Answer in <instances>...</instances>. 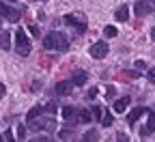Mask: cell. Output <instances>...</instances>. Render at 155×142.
<instances>
[{
	"label": "cell",
	"mask_w": 155,
	"mask_h": 142,
	"mask_svg": "<svg viewBox=\"0 0 155 142\" xmlns=\"http://www.w3.org/2000/svg\"><path fill=\"white\" fill-rule=\"evenodd\" d=\"M7 11H9V7L5 2H0V15H7Z\"/></svg>",
	"instance_id": "24"
},
{
	"label": "cell",
	"mask_w": 155,
	"mask_h": 142,
	"mask_svg": "<svg viewBox=\"0 0 155 142\" xmlns=\"http://www.w3.org/2000/svg\"><path fill=\"white\" fill-rule=\"evenodd\" d=\"M151 7H153V11H155V0H151Z\"/></svg>",
	"instance_id": "31"
},
{
	"label": "cell",
	"mask_w": 155,
	"mask_h": 142,
	"mask_svg": "<svg viewBox=\"0 0 155 142\" xmlns=\"http://www.w3.org/2000/svg\"><path fill=\"white\" fill-rule=\"evenodd\" d=\"M147 78H149V82H151V84H155V69H149Z\"/></svg>",
	"instance_id": "22"
},
{
	"label": "cell",
	"mask_w": 155,
	"mask_h": 142,
	"mask_svg": "<svg viewBox=\"0 0 155 142\" xmlns=\"http://www.w3.org/2000/svg\"><path fill=\"white\" fill-rule=\"evenodd\" d=\"M91 118H93V114H88V110H78L75 121H80V123H88Z\"/></svg>",
	"instance_id": "14"
},
{
	"label": "cell",
	"mask_w": 155,
	"mask_h": 142,
	"mask_svg": "<svg viewBox=\"0 0 155 142\" xmlns=\"http://www.w3.org/2000/svg\"><path fill=\"white\" fill-rule=\"evenodd\" d=\"M114 17L119 19V22H127V19H129V9H127V7H121V9H116Z\"/></svg>",
	"instance_id": "11"
},
{
	"label": "cell",
	"mask_w": 155,
	"mask_h": 142,
	"mask_svg": "<svg viewBox=\"0 0 155 142\" xmlns=\"http://www.w3.org/2000/svg\"><path fill=\"white\" fill-rule=\"evenodd\" d=\"M101 114H104L101 108H93V118H99V121H101Z\"/></svg>",
	"instance_id": "21"
},
{
	"label": "cell",
	"mask_w": 155,
	"mask_h": 142,
	"mask_svg": "<svg viewBox=\"0 0 155 142\" xmlns=\"http://www.w3.org/2000/svg\"><path fill=\"white\" fill-rule=\"evenodd\" d=\"M147 112H149L147 108H134V110L129 112V116H127V123H129V125H134L136 121H138L142 114H147Z\"/></svg>",
	"instance_id": "5"
},
{
	"label": "cell",
	"mask_w": 155,
	"mask_h": 142,
	"mask_svg": "<svg viewBox=\"0 0 155 142\" xmlns=\"http://www.w3.org/2000/svg\"><path fill=\"white\" fill-rule=\"evenodd\" d=\"M147 127L153 131L155 129V112H149V123H147Z\"/></svg>",
	"instance_id": "18"
},
{
	"label": "cell",
	"mask_w": 155,
	"mask_h": 142,
	"mask_svg": "<svg viewBox=\"0 0 155 142\" xmlns=\"http://www.w3.org/2000/svg\"><path fill=\"white\" fill-rule=\"evenodd\" d=\"M129 97H121V99H116L114 101V112H125L127 110V106H129Z\"/></svg>",
	"instance_id": "7"
},
{
	"label": "cell",
	"mask_w": 155,
	"mask_h": 142,
	"mask_svg": "<svg viewBox=\"0 0 155 142\" xmlns=\"http://www.w3.org/2000/svg\"><path fill=\"white\" fill-rule=\"evenodd\" d=\"M30 32H32L35 37H39V28H37V26H30Z\"/></svg>",
	"instance_id": "29"
},
{
	"label": "cell",
	"mask_w": 155,
	"mask_h": 142,
	"mask_svg": "<svg viewBox=\"0 0 155 142\" xmlns=\"http://www.w3.org/2000/svg\"><path fill=\"white\" fill-rule=\"evenodd\" d=\"M75 116H78V110L75 108H71V106H65L63 108V118L65 121H75Z\"/></svg>",
	"instance_id": "10"
},
{
	"label": "cell",
	"mask_w": 155,
	"mask_h": 142,
	"mask_svg": "<svg viewBox=\"0 0 155 142\" xmlns=\"http://www.w3.org/2000/svg\"><path fill=\"white\" fill-rule=\"evenodd\" d=\"M41 114H43V108H41V106H35V108L28 112V116H26V118H28V123H30V121H35L37 116H41Z\"/></svg>",
	"instance_id": "15"
},
{
	"label": "cell",
	"mask_w": 155,
	"mask_h": 142,
	"mask_svg": "<svg viewBox=\"0 0 155 142\" xmlns=\"http://www.w3.org/2000/svg\"><path fill=\"white\" fill-rule=\"evenodd\" d=\"M71 86H73V82H67V80H65V82H58L56 84V93L58 95H69L71 93Z\"/></svg>",
	"instance_id": "8"
},
{
	"label": "cell",
	"mask_w": 155,
	"mask_h": 142,
	"mask_svg": "<svg viewBox=\"0 0 155 142\" xmlns=\"http://www.w3.org/2000/svg\"><path fill=\"white\" fill-rule=\"evenodd\" d=\"M134 11H136V15H138V17H142V15L151 13L153 7H151V2H147V0H138V2H136V7H134Z\"/></svg>",
	"instance_id": "4"
},
{
	"label": "cell",
	"mask_w": 155,
	"mask_h": 142,
	"mask_svg": "<svg viewBox=\"0 0 155 142\" xmlns=\"http://www.w3.org/2000/svg\"><path fill=\"white\" fill-rule=\"evenodd\" d=\"M106 93H108L106 97H108V99H112V97H114V86H108V91H106Z\"/></svg>",
	"instance_id": "26"
},
{
	"label": "cell",
	"mask_w": 155,
	"mask_h": 142,
	"mask_svg": "<svg viewBox=\"0 0 155 142\" xmlns=\"http://www.w3.org/2000/svg\"><path fill=\"white\" fill-rule=\"evenodd\" d=\"M136 69H147V65L142 63V60H138V63H136Z\"/></svg>",
	"instance_id": "28"
},
{
	"label": "cell",
	"mask_w": 155,
	"mask_h": 142,
	"mask_svg": "<svg viewBox=\"0 0 155 142\" xmlns=\"http://www.w3.org/2000/svg\"><path fill=\"white\" fill-rule=\"evenodd\" d=\"M106 54H108V43H104V41L93 43V48H91V56L93 58H104Z\"/></svg>",
	"instance_id": "3"
},
{
	"label": "cell",
	"mask_w": 155,
	"mask_h": 142,
	"mask_svg": "<svg viewBox=\"0 0 155 142\" xmlns=\"http://www.w3.org/2000/svg\"><path fill=\"white\" fill-rule=\"evenodd\" d=\"M86 78H88V75H86V71H75V73H73V80H71V82H73L75 86H82V84L86 82Z\"/></svg>",
	"instance_id": "9"
},
{
	"label": "cell",
	"mask_w": 155,
	"mask_h": 142,
	"mask_svg": "<svg viewBox=\"0 0 155 142\" xmlns=\"http://www.w3.org/2000/svg\"><path fill=\"white\" fill-rule=\"evenodd\" d=\"M9 48H11V35L0 32V50H9Z\"/></svg>",
	"instance_id": "12"
},
{
	"label": "cell",
	"mask_w": 155,
	"mask_h": 142,
	"mask_svg": "<svg viewBox=\"0 0 155 142\" xmlns=\"http://www.w3.org/2000/svg\"><path fill=\"white\" fill-rule=\"evenodd\" d=\"M15 52L19 56H28L30 54V41H28V37H26V32L22 28H17V32H15Z\"/></svg>",
	"instance_id": "2"
},
{
	"label": "cell",
	"mask_w": 155,
	"mask_h": 142,
	"mask_svg": "<svg viewBox=\"0 0 155 142\" xmlns=\"http://www.w3.org/2000/svg\"><path fill=\"white\" fill-rule=\"evenodd\" d=\"M86 97H88V99H95V97H97V88H91V91H88V95H86Z\"/></svg>",
	"instance_id": "25"
},
{
	"label": "cell",
	"mask_w": 155,
	"mask_h": 142,
	"mask_svg": "<svg viewBox=\"0 0 155 142\" xmlns=\"http://www.w3.org/2000/svg\"><path fill=\"white\" fill-rule=\"evenodd\" d=\"M69 136H71L69 129H63V131H61V138H69Z\"/></svg>",
	"instance_id": "27"
},
{
	"label": "cell",
	"mask_w": 155,
	"mask_h": 142,
	"mask_svg": "<svg viewBox=\"0 0 155 142\" xmlns=\"http://www.w3.org/2000/svg\"><path fill=\"white\" fill-rule=\"evenodd\" d=\"M84 140H99V134H97V131H86Z\"/></svg>",
	"instance_id": "19"
},
{
	"label": "cell",
	"mask_w": 155,
	"mask_h": 142,
	"mask_svg": "<svg viewBox=\"0 0 155 142\" xmlns=\"http://www.w3.org/2000/svg\"><path fill=\"white\" fill-rule=\"evenodd\" d=\"M11 2H15V0H11Z\"/></svg>",
	"instance_id": "33"
},
{
	"label": "cell",
	"mask_w": 155,
	"mask_h": 142,
	"mask_svg": "<svg viewBox=\"0 0 155 142\" xmlns=\"http://www.w3.org/2000/svg\"><path fill=\"white\" fill-rule=\"evenodd\" d=\"M7 19H9V22H19V17H22V13H19L17 9H11L9 7V11H7V15H5Z\"/></svg>",
	"instance_id": "13"
},
{
	"label": "cell",
	"mask_w": 155,
	"mask_h": 142,
	"mask_svg": "<svg viewBox=\"0 0 155 142\" xmlns=\"http://www.w3.org/2000/svg\"><path fill=\"white\" fill-rule=\"evenodd\" d=\"M2 140L11 142V140H13V134H11V131H5V134H2Z\"/></svg>",
	"instance_id": "23"
},
{
	"label": "cell",
	"mask_w": 155,
	"mask_h": 142,
	"mask_svg": "<svg viewBox=\"0 0 155 142\" xmlns=\"http://www.w3.org/2000/svg\"><path fill=\"white\" fill-rule=\"evenodd\" d=\"M43 48L45 50H58V52H65L69 48V41L63 32H50L45 39H43Z\"/></svg>",
	"instance_id": "1"
},
{
	"label": "cell",
	"mask_w": 155,
	"mask_h": 142,
	"mask_svg": "<svg viewBox=\"0 0 155 142\" xmlns=\"http://www.w3.org/2000/svg\"><path fill=\"white\" fill-rule=\"evenodd\" d=\"M5 91H7V88H5V84L0 82V95H5Z\"/></svg>",
	"instance_id": "30"
},
{
	"label": "cell",
	"mask_w": 155,
	"mask_h": 142,
	"mask_svg": "<svg viewBox=\"0 0 155 142\" xmlns=\"http://www.w3.org/2000/svg\"><path fill=\"white\" fill-rule=\"evenodd\" d=\"M112 123H114V118H112V114H110V112L101 114V125H104V127H110Z\"/></svg>",
	"instance_id": "16"
},
{
	"label": "cell",
	"mask_w": 155,
	"mask_h": 142,
	"mask_svg": "<svg viewBox=\"0 0 155 142\" xmlns=\"http://www.w3.org/2000/svg\"><path fill=\"white\" fill-rule=\"evenodd\" d=\"M65 24L75 26L78 30H84V28H86V26H84V19H78L75 15H65Z\"/></svg>",
	"instance_id": "6"
},
{
	"label": "cell",
	"mask_w": 155,
	"mask_h": 142,
	"mask_svg": "<svg viewBox=\"0 0 155 142\" xmlns=\"http://www.w3.org/2000/svg\"><path fill=\"white\" fill-rule=\"evenodd\" d=\"M17 138H19V140H24V138H26V127H24V125H19V127H17Z\"/></svg>",
	"instance_id": "20"
},
{
	"label": "cell",
	"mask_w": 155,
	"mask_h": 142,
	"mask_svg": "<svg viewBox=\"0 0 155 142\" xmlns=\"http://www.w3.org/2000/svg\"><path fill=\"white\" fill-rule=\"evenodd\" d=\"M104 35H106L108 39H112V37H116V28H114V26H106V28H104Z\"/></svg>",
	"instance_id": "17"
},
{
	"label": "cell",
	"mask_w": 155,
	"mask_h": 142,
	"mask_svg": "<svg viewBox=\"0 0 155 142\" xmlns=\"http://www.w3.org/2000/svg\"><path fill=\"white\" fill-rule=\"evenodd\" d=\"M151 37H153V39H155V28H153V30H151Z\"/></svg>",
	"instance_id": "32"
}]
</instances>
